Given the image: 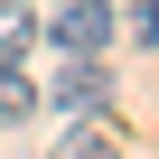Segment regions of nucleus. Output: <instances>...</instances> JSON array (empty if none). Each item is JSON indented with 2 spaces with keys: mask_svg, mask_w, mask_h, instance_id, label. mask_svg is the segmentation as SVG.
<instances>
[{
  "mask_svg": "<svg viewBox=\"0 0 159 159\" xmlns=\"http://www.w3.org/2000/svg\"><path fill=\"white\" fill-rule=\"evenodd\" d=\"M38 94H47V103H66V112H103V103H112V66H103V56H66Z\"/></svg>",
  "mask_w": 159,
  "mask_h": 159,
  "instance_id": "1",
  "label": "nucleus"
},
{
  "mask_svg": "<svg viewBox=\"0 0 159 159\" xmlns=\"http://www.w3.org/2000/svg\"><path fill=\"white\" fill-rule=\"evenodd\" d=\"M28 38H38V10L28 0H0V56H28Z\"/></svg>",
  "mask_w": 159,
  "mask_h": 159,
  "instance_id": "5",
  "label": "nucleus"
},
{
  "mask_svg": "<svg viewBox=\"0 0 159 159\" xmlns=\"http://www.w3.org/2000/svg\"><path fill=\"white\" fill-rule=\"evenodd\" d=\"M28 112H38V84H28V66H19V56H0V131H19Z\"/></svg>",
  "mask_w": 159,
  "mask_h": 159,
  "instance_id": "3",
  "label": "nucleus"
},
{
  "mask_svg": "<svg viewBox=\"0 0 159 159\" xmlns=\"http://www.w3.org/2000/svg\"><path fill=\"white\" fill-rule=\"evenodd\" d=\"M47 38H56L66 56H103V47H112V0H66V10L47 19Z\"/></svg>",
  "mask_w": 159,
  "mask_h": 159,
  "instance_id": "2",
  "label": "nucleus"
},
{
  "mask_svg": "<svg viewBox=\"0 0 159 159\" xmlns=\"http://www.w3.org/2000/svg\"><path fill=\"white\" fill-rule=\"evenodd\" d=\"M47 159H122V140H112V131H103L94 112H75V131H66V140H56Z\"/></svg>",
  "mask_w": 159,
  "mask_h": 159,
  "instance_id": "4",
  "label": "nucleus"
},
{
  "mask_svg": "<svg viewBox=\"0 0 159 159\" xmlns=\"http://www.w3.org/2000/svg\"><path fill=\"white\" fill-rule=\"evenodd\" d=\"M131 38H140V47H159V0H140V10H131Z\"/></svg>",
  "mask_w": 159,
  "mask_h": 159,
  "instance_id": "6",
  "label": "nucleus"
}]
</instances>
